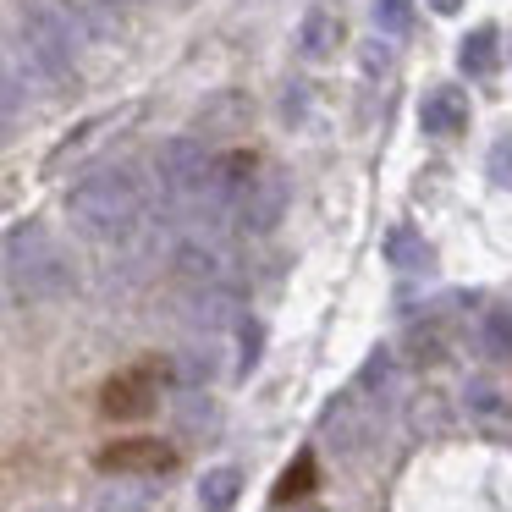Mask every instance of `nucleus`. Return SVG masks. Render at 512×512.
<instances>
[{"label": "nucleus", "mask_w": 512, "mask_h": 512, "mask_svg": "<svg viewBox=\"0 0 512 512\" xmlns=\"http://www.w3.org/2000/svg\"><path fill=\"white\" fill-rule=\"evenodd\" d=\"M419 127L430 138H457V133H468V100H463V89H430L419 100Z\"/></svg>", "instance_id": "423d86ee"}, {"label": "nucleus", "mask_w": 512, "mask_h": 512, "mask_svg": "<svg viewBox=\"0 0 512 512\" xmlns=\"http://www.w3.org/2000/svg\"><path fill=\"white\" fill-rule=\"evenodd\" d=\"M17 28H23V67L45 83L72 78L78 61V34H72L67 12L50 0H17Z\"/></svg>", "instance_id": "f03ea898"}, {"label": "nucleus", "mask_w": 512, "mask_h": 512, "mask_svg": "<svg viewBox=\"0 0 512 512\" xmlns=\"http://www.w3.org/2000/svg\"><path fill=\"white\" fill-rule=\"evenodd\" d=\"M298 45H303V56H309V61H325L336 45H342V12H336L331 0H314L309 12H303Z\"/></svg>", "instance_id": "6e6552de"}, {"label": "nucleus", "mask_w": 512, "mask_h": 512, "mask_svg": "<svg viewBox=\"0 0 512 512\" xmlns=\"http://www.w3.org/2000/svg\"><path fill=\"white\" fill-rule=\"evenodd\" d=\"M490 182L512 188V133H501V138H496V149H490Z\"/></svg>", "instance_id": "2eb2a0df"}, {"label": "nucleus", "mask_w": 512, "mask_h": 512, "mask_svg": "<svg viewBox=\"0 0 512 512\" xmlns=\"http://www.w3.org/2000/svg\"><path fill=\"white\" fill-rule=\"evenodd\" d=\"M177 457H171V446L160 441H116L100 452V468L105 474H160V468H171Z\"/></svg>", "instance_id": "0eeeda50"}, {"label": "nucleus", "mask_w": 512, "mask_h": 512, "mask_svg": "<svg viewBox=\"0 0 512 512\" xmlns=\"http://www.w3.org/2000/svg\"><path fill=\"white\" fill-rule=\"evenodd\" d=\"M17 105H23V67L0 50V127L17 116Z\"/></svg>", "instance_id": "9b49d317"}, {"label": "nucleus", "mask_w": 512, "mask_h": 512, "mask_svg": "<svg viewBox=\"0 0 512 512\" xmlns=\"http://www.w3.org/2000/svg\"><path fill=\"white\" fill-rule=\"evenodd\" d=\"M232 496H237V474H226V468H221V474L204 479V507H210V512H221Z\"/></svg>", "instance_id": "4468645a"}, {"label": "nucleus", "mask_w": 512, "mask_h": 512, "mask_svg": "<svg viewBox=\"0 0 512 512\" xmlns=\"http://www.w3.org/2000/svg\"><path fill=\"white\" fill-rule=\"evenodd\" d=\"M6 276H12V292L17 298H50V292L67 287V259L56 254V243H50L45 226H17L12 237H6Z\"/></svg>", "instance_id": "7ed1b4c3"}, {"label": "nucleus", "mask_w": 512, "mask_h": 512, "mask_svg": "<svg viewBox=\"0 0 512 512\" xmlns=\"http://www.w3.org/2000/svg\"><path fill=\"white\" fill-rule=\"evenodd\" d=\"M314 490V457L303 452L298 463L287 468V474H281V485H276V501H303Z\"/></svg>", "instance_id": "f8f14e48"}, {"label": "nucleus", "mask_w": 512, "mask_h": 512, "mask_svg": "<svg viewBox=\"0 0 512 512\" xmlns=\"http://www.w3.org/2000/svg\"><path fill=\"white\" fill-rule=\"evenodd\" d=\"M210 166L215 155L204 149V138H166L155 155V177L160 188H166L171 204H188V210H204V199H210Z\"/></svg>", "instance_id": "20e7f679"}, {"label": "nucleus", "mask_w": 512, "mask_h": 512, "mask_svg": "<svg viewBox=\"0 0 512 512\" xmlns=\"http://www.w3.org/2000/svg\"><path fill=\"white\" fill-rule=\"evenodd\" d=\"M144 210H149V182L133 166H100L67 193V215L89 237H105V243L133 237Z\"/></svg>", "instance_id": "f257e3e1"}, {"label": "nucleus", "mask_w": 512, "mask_h": 512, "mask_svg": "<svg viewBox=\"0 0 512 512\" xmlns=\"http://www.w3.org/2000/svg\"><path fill=\"white\" fill-rule=\"evenodd\" d=\"M281 188H287L281 177H254V182H248V188L237 193V204H232V210L243 215V226H254V232L276 226V215H281Z\"/></svg>", "instance_id": "1a4fd4ad"}, {"label": "nucleus", "mask_w": 512, "mask_h": 512, "mask_svg": "<svg viewBox=\"0 0 512 512\" xmlns=\"http://www.w3.org/2000/svg\"><path fill=\"white\" fill-rule=\"evenodd\" d=\"M457 61H463V72H474V78L496 72V28H474V34L463 39V50H457Z\"/></svg>", "instance_id": "9d476101"}, {"label": "nucleus", "mask_w": 512, "mask_h": 512, "mask_svg": "<svg viewBox=\"0 0 512 512\" xmlns=\"http://www.w3.org/2000/svg\"><path fill=\"white\" fill-rule=\"evenodd\" d=\"M408 23H413V0H375V28L386 39L408 34Z\"/></svg>", "instance_id": "ddd939ff"}, {"label": "nucleus", "mask_w": 512, "mask_h": 512, "mask_svg": "<svg viewBox=\"0 0 512 512\" xmlns=\"http://www.w3.org/2000/svg\"><path fill=\"white\" fill-rule=\"evenodd\" d=\"M435 12H457V6H463V0H430Z\"/></svg>", "instance_id": "dca6fc26"}, {"label": "nucleus", "mask_w": 512, "mask_h": 512, "mask_svg": "<svg viewBox=\"0 0 512 512\" xmlns=\"http://www.w3.org/2000/svg\"><path fill=\"white\" fill-rule=\"evenodd\" d=\"M155 397H160V369L138 364V369H122V375L100 391V408L111 413V419H144V413L155 408Z\"/></svg>", "instance_id": "39448f33"}]
</instances>
